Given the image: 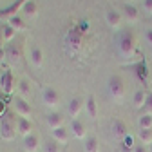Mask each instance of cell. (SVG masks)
<instances>
[{
	"mask_svg": "<svg viewBox=\"0 0 152 152\" xmlns=\"http://www.w3.org/2000/svg\"><path fill=\"white\" fill-rule=\"evenodd\" d=\"M136 47H138V40L132 31H123L121 36H120V53L127 58H130L132 54L136 53Z\"/></svg>",
	"mask_w": 152,
	"mask_h": 152,
	"instance_id": "1",
	"label": "cell"
},
{
	"mask_svg": "<svg viewBox=\"0 0 152 152\" xmlns=\"http://www.w3.org/2000/svg\"><path fill=\"white\" fill-rule=\"evenodd\" d=\"M134 152H148V147L147 145H138V147H134Z\"/></svg>",
	"mask_w": 152,
	"mask_h": 152,
	"instance_id": "35",
	"label": "cell"
},
{
	"mask_svg": "<svg viewBox=\"0 0 152 152\" xmlns=\"http://www.w3.org/2000/svg\"><path fill=\"white\" fill-rule=\"evenodd\" d=\"M105 20H107V24H109L110 27L118 29V27L121 26V13H118L116 9H110V11H107V15H105Z\"/></svg>",
	"mask_w": 152,
	"mask_h": 152,
	"instance_id": "11",
	"label": "cell"
},
{
	"mask_svg": "<svg viewBox=\"0 0 152 152\" xmlns=\"http://www.w3.org/2000/svg\"><path fill=\"white\" fill-rule=\"evenodd\" d=\"M112 136L116 140H120V141L127 136V125L121 120H114L112 121Z\"/></svg>",
	"mask_w": 152,
	"mask_h": 152,
	"instance_id": "10",
	"label": "cell"
},
{
	"mask_svg": "<svg viewBox=\"0 0 152 152\" xmlns=\"http://www.w3.org/2000/svg\"><path fill=\"white\" fill-rule=\"evenodd\" d=\"M125 16H127V20L130 24H136L140 20V13L136 9V6H132V4H127L125 6Z\"/></svg>",
	"mask_w": 152,
	"mask_h": 152,
	"instance_id": "17",
	"label": "cell"
},
{
	"mask_svg": "<svg viewBox=\"0 0 152 152\" xmlns=\"http://www.w3.org/2000/svg\"><path fill=\"white\" fill-rule=\"evenodd\" d=\"M9 26L15 29V31H24L26 29V22H24V18L22 16H13V18H9Z\"/></svg>",
	"mask_w": 152,
	"mask_h": 152,
	"instance_id": "24",
	"label": "cell"
},
{
	"mask_svg": "<svg viewBox=\"0 0 152 152\" xmlns=\"http://www.w3.org/2000/svg\"><path fill=\"white\" fill-rule=\"evenodd\" d=\"M134 136H130V134H127L123 140H121V148H123V152H129V150H134Z\"/></svg>",
	"mask_w": 152,
	"mask_h": 152,
	"instance_id": "26",
	"label": "cell"
},
{
	"mask_svg": "<svg viewBox=\"0 0 152 152\" xmlns=\"http://www.w3.org/2000/svg\"><path fill=\"white\" fill-rule=\"evenodd\" d=\"M138 125L140 129H152V114H141L140 120H138Z\"/></svg>",
	"mask_w": 152,
	"mask_h": 152,
	"instance_id": "25",
	"label": "cell"
},
{
	"mask_svg": "<svg viewBox=\"0 0 152 152\" xmlns=\"http://www.w3.org/2000/svg\"><path fill=\"white\" fill-rule=\"evenodd\" d=\"M4 58H7L6 56V47H0V62H2Z\"/></svg>",
	"mask_w": 152,
	"mask_h": 152,
	"instance_id": "37",
	"label": "cell"
},
{
	"mask_svg": "<svg viewBox=\"0 0 152 152\" xmlns=\"http://www.w3.org/2000/svg\"><path fill=\"white\" fill-rule=\"evenodd\" d=\"M15 134H16V121L11 114H6L0 120V136L6 141H11V140H15Z\"/></svg>",
	"mask_w": 152,
	"mask_h": 152,
	"instance_id": "2",
	"label": "cell"
},
{
	"mask_svg": "<svg viewBox=\"0 0 152 152\" xmlns=\"http://www.w3.org/2000/svg\"><path fill=\"white\" fill-rule=\"evenodd\" d=\"M82 40H83V33L78 29V27H71V31L67 33V44L74 49L78 51L82 47Z\"/></svg>",
	"mask_w": 152,
	"mask_h": 152,
	"instance_id": "5",
	"label": "cell"
},
{
	"mask_svg": "<svg viewBox=\"0 0 152 152\" xmlns=\"http://www.w3.org/2000/svg\"><path fill=\"white\" fill-rule=\"evenodd\" d=\"M42 100H44L45 105L56 107V105H58V102H60V94L56 92V89L47 87V89H44V92H42Z\"/></svg>",
	"mask_w": 152,
	"mask_h": 152,
	"instance_id": "7",
	"label": "cell"
},
{
	"mask_svg": "<svg viewBox=\"0 0 152 152\" xmlns=\"http://www.w3.org/2000/svg\"><path fill=\"white\" fill-rule=\"evenodd\" d=\"M6 56L11 60V62H18L20 60V56H22V49H20V45H18L16 42H9L7 45H6Z\"/></svg>",
	"mask_w": 152,
	"mask_h": 152,
	"instance_id": "8",
	"label": "cell"
},
{
	"mask_svg": "<svg viewBox=\"0 0 152 152\" xmlns=\"http://www.w3.org/2000/svg\"><path fill=\"white\" fill-rule=\"evenodd\" d=\"M15 33H16V31H15V29H13V27H11L9 24H7V26H4V27H2V34H4V42H11L13 38H15Z\"/></svg>",
	"mask_w": 152,
	"mask_h": 152,
	"instance_id": "29",
	"label": "cell"
},
{
	"mask_svg": "<svg viewBox=\"0 0 152 152\" xmlns=\"http://www.w3.org/2000/svg\"><path fill=\"white\" fill-rule=\"evenodd\" d=\"M31 129H33V125H31L29 118H18V120H16V130L20 132L24 138L31 134Z\"/></svg>",
	"mask_w": 152,
	"mask_h": 152,
	"instance_id": "13",
	"label": "cell"
},
{
	"mask_svg": "<svg viewBox=\"0 0 152 152\" xmlns=\"http://www.w3.org/2000/svg\"><path fill=\"white\" fill-rule=\"evenodd\" d=\"M0 76H2V74H0Z\"/></svg>",
	"mask_w": 152,
	"mask_h": 152,
	"instance_id": "42",
	"label": "cell"
},
{
	"mask_svg": "<svg viewBox=\"0 0 152 152\" xmlns=\"http://www.w3.org/2000/svg\"><path fill=\"white\" fill-rule=\"evenodd\" d=\"M58 145H60L58 141H54V140H49V141L45 143V148H44V152H62Z\"/></svg>",
	"mask_w": 152,
	"mask_h": 152,
	"instance_id": "31",
	"label": "cell"
},
{
	"mask_svg": "<svg viewBox=\"0 0 152 152\" xmlns=\"http://www.w3.org/2000/svg\"><path fill=\"white\" fill-rule=\"evenodd\" d=\"M148 152H152V143H150V145H148Z\"/></svg>",
	"mask_w": 152,
	"mask_h": 152,
	"instance_id": "39",
	"label": "cell"
},
{
	"mask_svg": "<svg viewBox=\"0 0 152 152\" xmlns=\"http://www.w3.org/2000/svg\"><path fill=\"white\" fill-rule=\"evenodd\" d=\"M31 62H33V65H36V67L42 65V62H44V53H42L40 47L34 45V47L31 49Z\"/></svg>",
	"mask_w": 152,
	"mask_h": 152,
	"instance_id": "20",
	"label": "cell"
},
{
	"mask_svg": "<svg viewBox=\"0 0 152 152\" xmlns=\"http://www.w3.org/2000/svg\"><path fill=\"white\" fill-rule=\"evenodd\" d=\"M24 148L26 152H36L38 150V138L34 134H29L24 138Z\"/></svg>",
	"mask_w": 152,
	"mask_h": 152,
	"instance_id": "16",
	"label": "cell"
},
{
	"mask_svg": "<svg viewBox=\"0 0 152 152\" xmlns=\"http://www.w3.org/2000/svg\"><path fill=\"white\" fill-rule=\"evenodd\" d=\"M145 112L147 114H152V92H148L147 94V102H145Z\"/></svg>",
	"mask_w": 152,
	"mask_h": 152,
	"instance_id": "32",
	"label": "cell"
},
{
	"mask_svg": "<svg viewBox=\"0 0 152 152\" xmlns=\"http://www.w3.org/2000/svg\"><path fill=\"white\" fill-rule=\"evenodd\" d=\"M22 13L26 16H29V18L36 16L38 15V4L34 2V0H27V2L24 4V7H22Z\"/></svg>",
	"mask_w": 152,
	"mask_h": 152,
	"instance_id": "19",
	"label": "cell"
},
{
	"mask_svg": "<svg viewBox=\"0 0 152 152\" xmlns=\"http://www.w3.org/2000/svg\"><path fill=\"white\" fill-rule=\"evenodd\" d=\"M15 109H16V114H18L20 118H29V116H31V105H29L24 98L15 100Z\"/></svg>",
	"mask_w": 152,
	"mask_h": 152,
	"instance_id": "9",
	"label": "cell"
},
{
	"mask_svg": "<svg viewBox=\"0 0 152 152\" xmlns=\"http://www.w3.org/2000/svg\"><path fill=\"white\" fill-rule=\"evenodd\" d=\"M132 2H134V0H132Z\"/></svg>",
	"mask_w": 152,
	"mask_h": 152,
	"instance_id": "41",
	"label": "cell"
},
{
	"mask_svg": "<svg viewBox=\"0 0 152 152\" xmlns=\"http://www.w3.org/2000/svg\"><path fill=\"white\" fill-rule=\"evenodd\" d=\"M6 110H7V103H6L2 98H0V120H2V118L6 116V114H7Z\"/></svg>",
	"mask_w": 152,
	"mask_h": 152,
	"instance_id": "33",
	"label": "cell"
},
{
	"mask_svg": "<svg viewBox=\"0 0 152 152\" xmlns=\"http://www.w3.org/2000/svg\"><path fill=\"white\" fill-rule=\"evenodd\" d=\"M134 105L138 107V109H143L145 107V102H147V92L143 91V89H138L136 92H134Z\"/></svg>",
	"mask_w": 152,
	"mask_h": 152,
	"instance_id": "22",
	"label": "cell"
},
{
	"mask_svg": "<svg viewBox=\"0 0 152 152\" xmlns=\"http://www.w3.org/2000/svg\"><path fill=\"white\" fill-rule=\"evenodd\" d=\"M18 91H20V94L26 98V96H29L31 94V85H29V82L27 80H22L20 83H18Z\"/></svg>",
	"mask_w": 152,
	"mask_h": 152,
	"instance_id": "30",
	"label": "cell"
},
{
	"mask_svg": "<svg viewBox=\"0 0 152 152\" xmlns=\"http://www.w3.org/2000/svg\"><path fill=\"white\" fill-rule=\"evenodd\" d=\"M85 110H87V114H89L91 118H96L98 116V103H96V98H94L92 94L85 100Z\"/></svg>",
	"mask_w": 152,
	"mask_h": 152,
	"instance_id": "15",
	"label": "cell"
},
{
	"mask_svg": "<svg viewBox=\"0 0 152 152\" xmlns=\"http://www.w3.org/2000/svg\"><path fill=\"white\" fill-rule=\"evenodd\" d=\"M13 87H15V76L11 71H4L2 76H0V89H2L7 96L13 92Z\"/></svg>",
	"mask_w": 152,
	"mask_h": 152,
	"instance_id": "6",
	"label": "cell"
},
{
	"mask_svg": "<svg viewBox=\"0 0 152 152\" xmlns=\"http://www.w3.org/2000/svg\"><path fill=\"white\" fill-rule=\"evenodd\" d=\"M83 109H85V102H83L82 98H72V100L69 102V114H71L72 118H76Z\"/></svg>",
	"mask_w": 152,
	"mask_h": 152,
	"instance_id": "12",
	"label": "cell"
},
{
	"mask_svg": "<svg viewBox=\"0 0 152 152\" xmlns=\"http://www.w3.org/2000/svg\"><path fill=\"white\" fill-rule=\"evenodd\" d=\"M140 140L143 145L152 143V129H140Z\"/></svg>",
	"mask_w": 152,
	"mask_h": 152,
	"instance_id": "27",
	"label": "cell"
},
{
	"mask_svg": "<svg viewBox=\"0 0 152 152\" xmlns=\"http://www.w3.org/2000/svg\"><path fill=\"white\" fill-rule=\"evenodd\" d=\"M109 94L116 100V102H121L125 98V83L120 76H110L109 78Z\"/></svg>",
	"mask_w": 152,
	"mask_h": 152,
	"instance_id": "3",
	"label": "cell"
},
{
	"mask_svg": "<svg viewBox=\"0 0 152 152\" xmlns=\"http://www.w3.org/2000/svg\"><path fill=\"white\" fill-rule=\"evenodd\" d=\"M62 152H71V150H67V148H64V150H62Z\"/></svg>",
	"mask_w": 152,
	"mask_h": 152,
	"instance_id": "40",
	"label": "cell"
},
{
	"mask_svg": "<svg viewBox=\"0 0 152 152\" xmlns=\"http://www.w3.org/2000/svg\"><path fill=\"white\" fill-rule=\"evenodd\" d=\"M136 71H138V76H140V80L147 82V78H148V67H147L145 60H143V62H140V64L136 65Z\"/></svg>",
	"mask_w": 152,
	"mask_h": 152,
	"instance_id": "28",
	"label": "cell"
},
{
	"mask_svg": "<svg viewBox=\"0 0 152 152\" xmlns=\"http://www.w3.org/2000/svg\"><path fill=\"white\" fill-rule=\"evenodd\" d=\"M67 138H69V134H67V130H65L64 127H58V129L53 130V140L58 141L60 145H64V143L67 141Z\"/></svg>",
	"mask_w": 152,
	"mask_h": 152,
	"instance_id": "21",
	"label": "cell"
},
{
	"mask_svg": "<svg viewBox=\"0 0 152 152\" xmlns=\"http://www.w3.org/2000/svg\"><path fill=\"white\" fill-rule=\"evenodd\" d=\"M62 123H64V118H62L60 112H51V114H47V125H49L51 130L58 129V127H64Z\"/></svg>",
	"mask_w": 152,
	"mask_h": 152,
	"instance_id": "14",
	"label": "cell"
},
{
	"mask_svg": "<svg viewBox=\"0 0 152 152\" xmlns=\"http://www.w3.org/2000/svg\"><path fill=\"white\" fill-rule=\"evenodd\" d=\"M85 152H100V143L96 138H85Z\"/></svg>",
	"mask_w": 152,
	"mask_h": 152,
	"instance_id": "23",
	"label": "cell"
},
{
	"mask_svg": "<svg viewBox=\"0 0 152 152\" xmlns=\"http://www.w3.org/2000/svg\"><path fill=\"white\" fill-rule=\"evenodd\" d=\"M2 42H4V34H2V31H0V47H2Z\"/></svg>",
	"mask_w": 152,
	"mask_h": 152,
	"instance_id": "38",
	"label": "cell"
},
{
	"mask_svg": "<svg viewBox=\"0 0 152 152\" xmlns=\"http://www.w3.org/2000/svg\"><path fill=\"white\" fill-rule=\"evenodd\" d=\"M26 2H27V0H15V2L9 4L7 7L0 9V18H6V20H9V18L16 16V13H20V11H22V7H24Z\"/></svg>",
	"mask_w": 152,
	"mask_h": 152,
	"instance_id": "4",
	"label": "cell"
},
{
	"mask_svg": "<svg viewBox=\"0 0 152 152\" xmlns=\"http://www.w3.org/2000/svg\"><path fill=\"white\" fill-rule=\"evenodd\" d=\"M145 38H147V42L152 45V29H147V33H145Z\"/></svg>",
	"mask_w": 152,
	"mask_h": 152,
	"instance_id": "36",
	"label": "cell"
},
{
	"mask_svg": "<svg viewBox=\"0 0 152 152\" xmlns=\"http://www.w3.org/2000/svg\"><path fill=\"white\" fill-rule=\"evenodd\" d=\"M143 9L152 15V0H143Z\"/></svg>",
	"mask_w": 152,
	"mask_h": 152,
	"instance_id": "34",
	"label": "cell"
},
{
	"mask_svg": "<svg viewBox=\"0 0 152 152\" xmlns=\"http://www.w3.org/2000/svg\"><path fill=\"white\" fill-rule=\"evenodd\" d=\"M71 130H72L74 138H78V140H83V138H85V125H83L82 121L74 120V121L71 123Z\"/></svg>",
	"mask_w": 152,
	"mask_h": 152,
	"instance_id": "18",
	"label": "cell"
}]
</instances>
